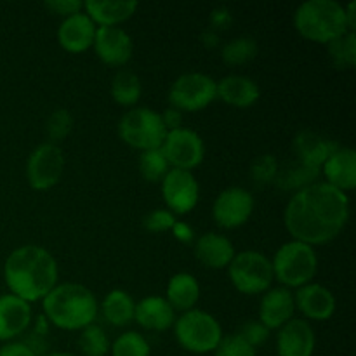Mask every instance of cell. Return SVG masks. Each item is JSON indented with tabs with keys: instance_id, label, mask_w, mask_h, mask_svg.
<instances>
[{
	"instance_id": "ba28073f",
	"label": "cell",
	"mask_w": 356,
	"mask_h": 356,
	"mask_svg": "<svg viewBox=\"0 0 356 356\" xmlns=\"http://www.w3.org/2000/svg\"><path fill=\"white\" fill-rule=\"evenodd\" d=\"M233 287L245 296H259L270 291L275 280L271 259L257 250L235 254L228 266Z\"/></svg>"
},
{
	"instance_id": "e575fe53",
	"label": "cell",
	"mask_w": 356,
	"mask_h": 356,
	"mask_svg": "<svg viewBox=\"0 0 356 356\" xmlns=\"http://www.w3.org/2000/svg\"><path fill=\"white\" fill-rule=\"evenodd\" d=\"M73 129V117L66 108H58L52 111L45 124V132H47L51 143H59L68 138Z\"/></svg>"
},
{
	"instance_id": "5bb4252c",
	"label": "cell",
	"mask_w": 356,
	"mask_h": 356,
	"mask_svg": "<svg viewBox=\"0 0 356 356\" xmlns=\"http://www.w3.org/2000/svg\"><path fill=\"white\" fill-rule=\"evenodd\" d=\"M96 56L108 66H124L131 61L134 44L120 26H97L92 44Z\"/></svg>"
},
{
	"instance_id": "d6986e66",
	"label": "cell",
	"mask_w": 356,
	"mask_h": 356,
	"mask_svg": "<svg viewBox=\"0 0 356 356\" xmlns=\"http://www.w3.org/2000/svg\"><path fill=\"white\" fill-rule=\"evenodd\" d=\"M33 312L30 302L14 294L0 296V341H10L28 330Z\"/></svg>"
},
{
	"instance_id": "ab89813d",
	"label": "cell",
	"mask_w": 356,
	"mask_h": 356,
	"mask_svg": "<svg viewBox=\"0 0 356 356\" xmlns=\"http://www.w3.org/2000/svg\"><path fill=\"white\" fill-rule=\"evenodd\" d=\"M45 7L51 13L63 17L73 16V14L82 13L83 10V3L79 2V0H51V2H45Z\"/></svg>"
},
{
	"instance_id": "6da1fadb",
	"label": "cell",
	"mask_w": 356,
	"mask_h": 356,
	"mask_svg": "<svg viewBox=\"0 0 356 356\" xmlns=\"http://www.w3.org/2000/svg\"><path fill=\"white\" fill-rule=\"evenodd\" d=\"M350 219V198L325 181L296 191L285 207L284 221L291 236L308 245H323L343 232Z\"/></svg>"
},
{
	"instance_id": "8992f818",
	"label": "cell",
	"mask_w": 356,
	"mask_h": 356,
	"mask_svg": "<svg viewBox=\"0 0 356 356\" xmlns=\"http://www.w3.org/2000/svg\"><path fill=\"white\" fill-rule=\"evenodd\" d=\"M174 334L181 348L190 353H211L221 343V323L211 313L190 309L174 322Z\"/></svg>"
},
{
	"instance_id": "f1b7e54d",
	"label": "cell",
	"mask_w": 356,
	"mask_h": 356,
	"mask_svg": "<svg viewBox=\"0 0 356 356\" xmlns=\"http://www.w3.org/2000/svg\"><path fill=\"white\" fill-rule=\"evenodd\" d=\"M320 169H313V167L305 165L301 162H294L289 165L287 169L278 170V176L275 183L282 188V190H302V188L309 186V184L316 183L320 176Z\"/></svg>"
},
{
	"instance_id": "2e32d148",
	"label": "cell",
	"mask_w": 356,
	"mask_h": 356,
	"mask_svg": "<svg viewBox=\"0 0 356 356\" xmlns=\"http://www.w3.org/2000/svg\"><path fill=\"white\" fill-rule=\"evenodd\" d=\"M97 26L86 13L65 17L58 28V42L66 52L80 54L92 47Z\"/></svg>"
},
{
	"instance_id": "5b68a950",
	"label": "cell",
	"mask_w": 356,
	"mask_h": 356,
	"mask_svg": "<svg viewBox=\"0 0 356 356\" xmlns=\"http://www.w3.org/2000/svg\"><path fill=\"white\" fill-rule=\"evenodd\" d=\"M271 266L275 280L291 291L312 284L318 271V256L308 243L291 240L277 250Z\"/></svg>"
},
{
	"instance_id": "9a60e30c",
	"label": "cell",
	"mask_w": 356,
	"mask_h": 356,
	"mask_svg": "<svg viewBox=\"0 0 356 356\" xmlns=\"http://www.w3.org/2000/svg\"><path fill=\"white\" fill-rule=\"evenodd\" d=\"M315 344V330L308 320L292 318L282 329H278V356H313Z\"/></svg>"
},
{
	"instance_id": "f546056e",
	"label": "cell",
	"mask_w": 356,
	"mask_h": 356,
	"mask_svg": "<svg viewBox=\"0 0 356 356\" xmlns=\"http://www.w3.org/2000/svg\"><path fill=\"white\" fill-rule=\"evenodd\" d=\"M257 42L252 37H236L222 45L221 58L228 66H242L257 56Z\"/></svg>"
},
{
	"instance_id": "484cf974",
	"label": "cell",
	"mask_w": 356,
	"mask_h": 356,
	"mask_svg": "<svg viewBox=\"0 0 356 356\" xmlns=\"http://www.w3.org/2000/svg\"><path fill=\"white\" fill-rule=\"evenodd\" d=\"M165 299L174 312L186 313L195 309L200 299V284L191 273H176L167 284Z\"/></svg>"
},
{
	"instance_id": "603a6c76",
	"label": "cell",
	"mask_w": 356,
	"mask_h": 356,
	"mask_svg": "<svg viewBox=\"0 0 356 356\" xmlns=\"http://www.w3.org/2000/svg\"><path fill=\"white\" fill-rule=\"evenodd\" d=\"M138 7L134 0H87L83 2V13L96 26H118L131 19Z\"/></svg>"
},
{
	"instance_id": "d4e9b609",
	"label": "cell",
	"mask_w": 356,
	"mask_h": 356,
	"mask_svg": "<svg viewBox=\"0 0 356 356\" xmlns=\"http://www.w3.org/2000/svg\"><path fill=\"white\" fill-rule=\"evenodd\" d=\"M294 148L296 153H298V162L313 167V169H322L325 160L337 148V143L323 138L318 132L305 131L298 134L294 141Z\"/></svg>"
},
{
	"instance_id": "f6af8a7d",
	"label": "cell",
	"mask_w": 356,
	"mask_h": 356,
	"mask_svg": "<svg viewBox=\"0 0 356 356\" xmlns=\"http://www.w3.org/2000/svg\"><path fill=\"white\" fill-rule=\"evenodd\" d=\"M202 44L205 45L207 49H214L219 45V33L216 30H212V28H207V30L202 33Z\"/></svg>"
},
{
	"instance_id": "d6a6232c",
	"label": "cell",
	"mask_w": 356,
	"mask_h": 356,
	"mask_svg": "<svg viewBox=\"0 0 356 356\" xmlns=\"http://www.w3.org/2000/svg\"><path fill=\"white\" fill-rule=\"evenodd\" d=\"M79 348L83 356H106L111 344L106 332L99 325L92 323V325L86 327L80 334Z\"/></svg>"
},
{
	"instance_id": "ee69618b",
	"label": "cell",
	"mask_w": 356,
	"mask_h": 356,
	"mask_svg": "<svg viewBox=\"0 0 356 356\" xmlns=\"http://www.w3.org/2000/svg\"><path fill=\"white\" fill-rule=\"evenodd\" d=\"M0 356H37L24 343H7L0 348Z\"/></svg>"
},
{
	"instance_id": "44dd1931",
	"label": "cell",
	"mask_w": 356,
	"mask_h": 356,
	"mask_svg": "<svg viewBox=\"0 0 356 356\" xmlns=\"http://www.w3.org/2000/svg\"><path fill=\"white\" fill-rule=\"evenodd\" d=\"M235 254V245L232 243V240L219 233H205V235L198 236L195 242V256L204 266L211 268V270L228 268Z\"/></svg>"
},
{
	"instance_id": "277c9868",
	"label": "cell",
	"mask_w": 356,
	"mask_h": 356,
	"mask_svg": "<svg viewBox=\"0 0 356 356\" xmlns=\"http://www.w3.org/2000/svg\"><path fill=\"white\" fill-rule=\"evenodd\" d=\"M294 26L306 40L330 44L353 31L348 24L346 9L336 0H308L296 9Z\"/></svg>"
},
{
	"instance_id": "ac0fdd59",
	"label": "cell",
	"mask_w": 356,
	"mask_h": 356,
	"mask_svg": "<svg viewBox=\"0 0 356 356\" xmlns=\"http://www.w3.org/2000/svg\"><path fill=\"white\" fill-rule=\"evenodd\" d=\"M296 308L302 313V316L315 322L329 320L336 312V298L327 287L320 284L302 285L294 294Z\"/></svg>"
},
{
	"instance_id": "7bdbcfd3",
	"label": "cell",
	"mask_w": 356,
	"mask_h": 356,
	"mask_svg": "<svg viewBox=\"0 0 356 356\" xmlns=\"http://www.w3.org/2000/svg\"><path fill=\"white\" fill-rule=\"evenodd\" d=\"M170 232H172V235L183 243H191L195 240L193 228H191V226L184 221H176V225L172 226V229H170Z\"/></svg>"
},
{
	"instance_id": "3957f363",
	"label": "cell",
	"mask_w": 356,
	"mask_h": 356,
	"mask_svg": "<svg viewBox=\"0 0 356 356\" xmlns=\"http://www.w3.org/2000/svg\"><path fill=\"white\" fill-rule=\"evenodd\" d=\"M44 316L63 330H83L92 325L99 313L96 296L86 285L58 284L42 299Z\"/></svg>"
},
{
	"instance_id": "4fadbf2b",
	"label": "cell",
	"mask_w": 356,
	"mask_h": 356,
	"mask_svg": "<svg viewBox=\"0 0 356 356\" xmlns=\"http://www.w3.org/2000/svg\"><path fill=\"white\" fill-rule=\"evenodd\" d=\"M254 197L243 188H226L218 195L212 207V218L218 226L226 229H235L245 225L254 212Z\"/></svg>"
},
{
	"instance_id": "4dcf8cb0",
	"label": "cell",
	"mask_w": 356,
	"mask_h": 356,
	"mask_svg": "<svg viewBox=\"0 0 356 356\" xmlns=\"http://www.w3.org/2000/svg\"><path fill=\"white\" fill-rule=\"evenodd\" d=\"M169 170L170 165L167 162L165 155H163L162 148L141 152V155H139V172L149 183L162 181Z\"/></svg>"
},
{
	"instance_id": "8fae6325",
	"label": "cell",
	"mask_w": 356,
	"mask_h": 356,
	"mask_svg": "<svg viewBox=\"0 0 356 356\" xmlns=\"http://www.w3.org/2000/svg\"><path fill=\"white\" fill-rule=\"evenodd\" d=\"M162 152L170 169L193 170L204 162L205 145L200 134L186 127L169 131L162 145Z\"/></svg>"
},
{
	"instance_id": "52a82bcc",
	"label": "cell",
	"mask_w": 356,
	"mask_h": 356,
	"mask_svg": "<svg viewBox=\"0 0 356 356\" xmlns=\"http://www.w3.org/2000/svg\"><path fill=\"white\" fill-rule=\"evenodd\" d=\"M118 136L125 145L139 152L162 148L167 129L162 117L152 108H132L118 122Z\"/></svg>"
},
{
	"instance_id": "7a4b0ae2",
	"label": "cell",
	"mask_w": 356,
	"mask_h": 356,
	"mask_svg": "<svg viewBox=\"0 0 356 356\" xmlns=\"http://www.w3.org/2000/svg\"><path fill=\"white\" fill-rule=\"evenodd\" d=\"M3 278L16 298L26 302L42 301L58 285V263L40 245L17 247L3 264Z\"/></svg>"
},
{
	"instance_id": "ffe728a7",
	"label": "cell",
	"mask_w": 356,
	"mask_h": 356,
	"mask_svg": "<svg viewBox=\"0 0 356 356\" xmlns=\"http://www.w3.org/2000/svg\"><path fill=\"white\" fill-rule=\"evenodd\" d=\"M320 172L325 176V183L336 190L351 191L356 188V153L353 148L337 146L332 155L325 160Z\"/></svg>"
},
{
	"instance_id": "836d02e7",
	"label": "cell",
	"mask_w": 356,
	"mask_h": 356,
	"mask_svg": "<svg viewBox=\"0 0 356 356\" xmlns=\"http://www.w3.org/2000/svg\"><path fill=\"white\" fill-rule=\"evenodd\" d=\"M111 356H149V343L143 334L129 330L115 339L110 348Z\"/></svg>"
},
{
	"instance_id": "74e56055",
	"label": "cell",
	"mask_w": 356,
	"mask_h": 356,
	"mask_svg": "<svg viewBox=\"0 0 356 356\" xmlns=\"http://www.w3.org/2000/svg\"><path fill=\"white\" fill-rule=\"evenodd\" d=\"M176 225V216L167 209H155L143 219V226L152 233L170 232Z\"/></svg>"
},
{
	"instance_id": "cb8c5ba5",
	"label": "cell",
	"mask_w": 356,
	"mask_h": 356,
	"mask_svg": "<svg viewBox=\"0 0 356 356\" xmlns=\"http://www.w3.org/2000/svg\"><path fill=\"white\" fill-rule=\"evenodd\" d=\"M259 96V86L250 76L229 75L218 82V97L229 106L249 108L257 103Z\"/></svg>"
},
{
	"instance_id": "d590c367",
	"label": "cell",
	"mask_w": 356,
	"mask_h": 356,
	"mask_svg": "<svg viewBox=\"0 0 356 356\" xmlns=\"http://www.w3.org/2000/svg\"><path fill=\"white\" fill-rule=\"evenodd\" d=\"M278 162L273 155H261L254 160L250 167V176L257 184H270L275 183L278 176Z\"/></svg>"
},
{
	"instance_id": "bcb514c9",
	"label": "cell",
	"mask_w": 356,
	"mask_h": 356,
	"mask_svg": "<svg viewBox=\"0 0 356 356\" xmlns=\"http://www.w3.org/2000/svg\"><path fill=\"white\" fill-rule=\"evenodd\" d=\"M44 356H76V355H72V353H47Z\"/></svg>"
},
{
	"instance_id": "30bf717a",
	"label": "cell",
	"mask_w": 356,
	"mask_h": 356,
	"mask_svg": "<svg viewBox=\"0 0 356 356\" xmlns=\"http://www.w3.org/2000/svg\"><path fill=\"white\" fill-rule=\"evenodd\" d=\"M65 155L54 143H44L31 152L26 163V179L33 190L54 188L65 174Z\"/></svg>"
},
{
	"instance_id": "9c48e42d",
	"label": "cell",
	"mask_w": 356,
	"mask_h": 356,
	"mask_svg": "<svg viewBox=\"0 0 356 356\" xmlns=\"http://www.w3.org/2000/svg\"><path fill=\"white\" fill-rule=\"evenodd\" d=\"M218 99V82L205 73H184L170 86V106L183 111H200Z\"/></svg>"
},
{
	"instance_id": "83f0119b",
	"label": "cell",
	"mask_w": 356,
	"mask_h": 356,
	"mask_svg": "<svg viewBox=\"0 0 356 356\" xmlns=\"http://www.w3.org/2000/svg\"><path fill=\"white\" fill-rule=\"evenodd\" d=\"M143 92L141 80L134 72L120 70L111 80V97L120 106H134Z\"/></svg>"
},
{
	"instance_id": "4316f807",
	"label": "cell",
	"mask_w": 356,
	"mask_h": 356,
	"mask_svg": "<svg viewBox=\"0 0 356 356\" xmlns=\"http://www.w3.org/2000/svg\"><path fill=\"white\" fill-rule=\"evenodd\" d=\"M136 302L129 292L115 289L104 298L101 305L104 320L113 327H125L134 320Z\"/></svg>"
},
{
	"instance_id": "7402d4cb",
	"label": "cell",
	"mask_w": 356,
	"mask_h": 356,
	"mask_svg": "<svg viewBox=\"0 0 356 356\" xmlns=\"http://www.w3.org/2000/svg\"><path fill=\"white\" fill-rule=\"evenodd\" d=\"M134 320L146 330L162 332L176 322V312L162 296H149L136 302Z\"/></svg>"
},
{
	"instance_id": "e0dca14e",
	"label": "cell",
	"mask_w": 356,
	"mask_h": 356,
	"mask_svg": "<svg viewBox=\"0 0 356 356\" xmlns=\"http://www.w3.org/2000/svg\"><path fill=\"white\" fill-rule=\"evenodd\" d=\"M294 294L285 287H271L263 294L259 305V322L268 330L282 329L294 318Z\"/></svg>"
},
{
	"instance_id": "60d3db41",
	"label": "cell",
	"mask_w": 356,
	"mask_h": 356,
	"mask_svg": "<svg viewBox=\"0 0 356 356\" xmlns=\"http://www.w3.org/2000/svg\"><path fill=\"white\" fill-rule=\"evenodd\" d=\"M233 16L226 7H218V9L212 10L211 14V28L212 30L219 31V30H225L232 24Z\"/></svg>"
},
{
	"instance_id": "1f68e13d",
	"label": "cell",
	"mask_w": 356,
	"mask_h": 356,
	"mask_svg": "<svg viewBox=\"0 0 356 356\" xmlns=\"http://www.w3.org/2000/svg\"><path fill=\"white\" fill-rule=\"evenodd\" d=\"M329 56L334 65L341 70L353 68L356 65V35L355 31H348L346 35L339 37L337 40L330 42Z\"/></svg>"
},
{
	"instance_id": "8d00e7d4",
	"label": "cell",
	"mask_w": 356,
	"mask_h": 356,
	"mask_svg": "<svg viewBox=\"0 0 356 356\" xmlns=\"http://www.w3.org/2000/svg\"><path fill=\"white\" fill-rule=\"evenodd\" d=\"M214 356H256V348L242 339L238 334L222 337L214 350Z\"/></svg>"
},
{
	"instance_id": "b9f144b4",
	"label": "cell",
	"mask_w": 356,
	"mask_h": 356,
	"mask_svg": "<svg viewBox=\"0 0 356 356\" xmlns=\"http://www.w3.org/2000/svg\"><path fill=\"white\" fill-rule=\"evenodd\" d=\"M160 117H162V122H163V127L167 129V132L169 131H176V129L181 127V124H183V113H181L179 110H176V108H167L163 113H160Z\"/></svg>"
},
{
	"instance_id": "7c38bea8",
	"label": "cell",
	"mask_w": 356,
	"mask_h": 356,
	"mask_svg": "<svg viewBox=\"0 0 356 356\" xmlns=\"http://www.w3.org/2000/svg\"><path fill=\"white\" fill-rule=\"evenodd\" d=\"M162 195L169 211L174 216H183L197 207L200 186L190 170L170 169L162 179Z\"/></svg>"
},
{
	"instance_id": "f35d334b",
	"label": "cell",
	"mask_w": 356,
	"mask_h": 356,
	"mask_svg": "<svg viewBox=\"0 0 356 356\" xmlns=\"http://www.w3.org/2000/svg\"><path fill=\"white\" fill-rule=\"evenodd\" d=\"M270 332L271 330H268L259 320H252V322L243 323L242 329H240L236 334H238L245 343H249L250 346L257 348L261 346V344L266 343L268 337H270Z\"/></svg>"
}]
</instances>
